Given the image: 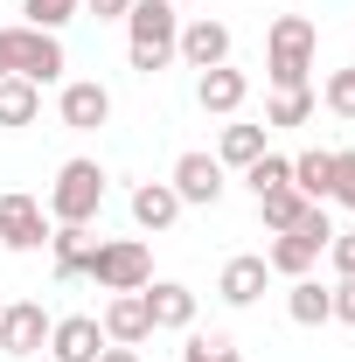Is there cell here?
<instances>
[{
    "label": "cell",
    "instance_id": "cell-1",
    "mask_svg": "<svg viewBox=\"0 0 355 362\" xmlns=\"http://www.w3.org/2000/svg\"><path fill=\"white\" fill-rule=\"evenodd\" d=\"M175 42H181V7L175 0H133V14H126V56H133L139 77L168 70Z\"/></svg>",
    "mask_w": 355,
    "mask_h": 362
},
{
    "label": "cell",
    "instance_id": "cell-2",
    "mask_svg": "<svg viewBox=\"0 0 355 362\" xmlns=\"http://www.w3.org/2000/svg\"><path fill=\"white\" fill-rule=\"evenodd\" d=\"M313 49H320V28H313L307 14H279L265 35V77L272 90H300L313 77Z\"/></svg>",
    "mask_w": 355,
    "mask_h": 362
},
{
    "label": "cell",
    "instance_id": "cell-3",
    "mask_svg": "<svg viewBox=\"0 0 355 362\" xmlns=\"http://www.w3.org/2000/svg\"><path fill=\"white\" fill-rule=\"evenodd\" d=\"M84 279L98 293H139V286H153V251H146V237H98L84 258Z\"/></svg>",
    "mask_w": 355,
    "mask_h": 362
},
{
    "label": "cell",
    "instance_id": "cell-4",
    "mask_svg": "<svg viewBox=\"0 0 355 362\" xmlns=\"http://www.w3.org/2000/svg\"><path fill=\"white\" fill-rule=\"evenodd\" d=\"M49 223H98V209H105V168L98 160H63L56 181H49Z\"/></svg>",
    "mask_w": 355,
    "mask_h": 362
},
{
    "label": "cell",
    "instance_id": "cell-5",
    "mask_svg": "<svg viewBox=\"0 0 355 362\" xmlns=\"http://www.w3.org/2000/svg\"><path fill=\"white\" fill-rule=\"evenodd\" d=\"M70 70V56L63 42L49 35V28H0V77H28V84H56Z\"/></svg>",
    "mask_w": 355,
    "mask_h": 362
},
{
    "label": "cell",
    "instance_id": "cell-6",
    "mask_svg": "<svg viewBox=\"0 0 355 362\" xmlns=\"http://www.w3.org/2000/svg\"><path fill=\"white\" fill-rule=\"evenodd\" d=\"M49 209H42V195H21V188H14V195H0V244H7V251H21V258H28V251H42L49 244Z\"/></svg>",
    "mask_w": 355,
    "mask_h": 362
},
{
    "label": "cell",
    "instance_id": "cell-7",
    "mask_svg": "<svg viewBox=\"0 0 355 362\" xmlns=\"http://www.w3.org/2000/svg\"><path fill=\"white\" fill-rule=\"evenodd\" d=\"M49 327H56V314H49L42 300H14V307H0V356H42V349H49Z\"/></svg>",
    "mask_w": 355,
    "mask_h": 362
},
{
    "label": "cell",
    "instance_id": "cell-8",
    "mask_svg": "<svg viewBox=\"0 0 355 362\" xmlns=\"http://www.w3.org/2000/svg\"><path fill=\"white\" fill-rule=\"evenodd\" d=\"M56 119H63L70 133H98V126L112 119V90L98 84V77H70L63 98H56Z\"/></svg>",
    "mask_w": 355,
    "mask_h": 362
},
{
    "label": "cell",
    "instance_id": "cell-9",
    "mask_svg": "<svg viewBox=\"0 0 355 362\" xmlns=\"http://www.w3.org/2000/svg\"><path fill=\"white\" fill-rule=\"evenodd\" d=\"M168 188L181 195V209H209V202L223 195V160L216 153H181L175 175H168Z\"/></svg>",
    "mask_w": 355,
    "mask_h": 362
},
{
    "label": "cell",
    "instance_id": "cell-10",
    "mask_svg": "<svg viewBox=\"0 0 355 362\" xmlns=\"http://www.w3.org/2000/svg\"><path fill=\"white\" fill-rule=\"evenodd\" d=\"M175 56L202 77V70H216V63H230V28L223 21H209V14H195V21H181V42Z\"/></svg>",
    "mask_w": 355,
    "mask_h": 362
},
{
    "label": "cell",
    "instance_id": "cell-11",
    "mask_svg": "<svg viewBox=\"0 0 355 362\" xmlns=\"http://www.w3.org/2000/svg\"><path fill=\"white\" fill-rule=\"evenodd\" d=\"M98 327H105V341H119V349L153 341V314H146V300H139V293H112V300H105V314H98Z\"/></svg>",
    "mask_w": 355,
    "mask_h": 362
},
{
    "label": "cell",
    "instance_id": "cell-12",
    "mask_svg": "<svg viewBox=\"0 0 355 362\" xmlns=\"http://www.w3.org/2000/svg\"><path fill=\"white\" fill-rule=\"evenodd\" d=\"M98 349H105L98 314H63L49 327V362H98Z\"/></svg>",
    "mask_w": 355,
    "mask_h": 362
},
{
    "label": "cell",
    "instance_id": "cell-13",
    "mask_svg": "<svg viewBox=\"0 0 355 362\" xmlns=\"http://www.w3.org/2000/svg\"><path fill=\"white\" fill-rule=\"evenodd\" d=\"M265 279H272V265L258 258V251H244V258H230V265H223L216 300H223V307H258V300H265Z\"/></svg>",
    "mask_w": 355,
    "mask_h": 362
},
{
    "label": "cell",
    "instance_id": "cell-14",
    "mask_svg": "<svg viewBox=\"0 0 355 362\" xmlns=\"http://www.w3.org/2000/svg\"><path fill=\"white\" fill-rule=\"evenodd\" d=\"M244 98H251V77H244V70H230V63H216V70H202V77H195V105H202V112H216V119L244 112Z\"/></svg>",
    "mask_w": 355,
    "mask_h": 362
},
{
    "label": "cell",
    "instance_id": "cell-15",
    "mask_svg": "<svg viewBox=\"0 0 355 362\" xmlns=\"http://www.w3.org/2000/svg\"><path fill=\"white\" fill-rule=\"evenodd\" d=\"M139 300H146V314H153V334H161V327H195V293H188L181 279L139 286Z\"/></svg>",
    "mask_w": 355,
    "mask_h": 362
},
{
    "label": "cell",
    "instance_id": "cell-16",
    "mask_svg": "<svg viewBox=\"0 0 355 362\" xmlns=\"http://www.w3.org/2000/svg\"><path fill=\"white\" fill-rule=\"evenodd\" d=\"M175 216H181V195L168 188V181H139V188H133V223L146 230V237L175 230Z\"/></svg>",
    "mask_w": 355,
    "mask_h": 362
},
{
    "label": "cell",
    "instance_id": "cell-17",
    "mask_svg": "<svg viewBox=\"0 0 355 362\" xmlns=\"http://www.w3.org/2000/svg\"><path fill=\"white\" fill-rule=\"evenodd\" d=\"M91 223H56L49 230V258H56V279H84V258H91Z\"/></svg>",
    "mask_w": 355,
    "mask_h": 362
},
{
    "label": "cell",
    "instance_id": "cell-18",
    "mask_svg": "<svg viewBox=\"0 0 355 362\" xmlns=\"http://www.w3.org/2000/svg\"><path fill=\"white\" fill-rule=\"evenodd\" d=\"M35 119H42V84H28V77H0V126L21 133V126H35Z\"/></svg>",
    "mask_w": 355,
    "mask_h": 362
},
{
    "label": "cell",
    "instance_id": "cell-19",
    "mask_svg": "<svg viewBox=\"0 0 355 362\" xmlns=\"http://www.w3.org/2000/svg\"><path fill=\"white\" fill-rule=\"evenodd\" d=\"M265 265L279 272V279H307V272L320 265V251H313L300 230H279V237H272V251H265Z\"/></svg>",
    "mask_w": 355,
    "mask_h": 362
},
{
    "label": "cell",
    "instance_id": "cell-20",
    "mask_svg": "<svg viewBox=\"0 0 355 362\" xmlns=\"http://www.w3.org/2000/svg\"><path fill=\"white\" fill-rule=\"evenodd\" d=\"M286 314L300 320V327H327V320H334V300H327V286H320V279H293Z\"/></svg>",
    "mask_w": 355,
    "mask_h": 362
},
{
    "label": "cell",
    "instance_id": "cell-21",
    "mask_svg": "<svg viewBox=\"0 0 355 362\" xmlns=\"http://www.w3.org/2000/svg\"><path fill=\"white\" fill-rule=\"evenodd\" d=\"M293 188H300L307 202H327V188H334V153H327V146H307V153L293 160Z\"/></svg>",
    "mask_w": 355,
    "mask_h": 362
},
{
    "label": "cell",
    "instance_id": "cell-22",
    "mask_svg": "<svg viewBox=\"0 0 355 362\" xmlns=\"http://www.w3.org/2000/svg\"><path fill=\"white\" fill-rule=\"evenodd\" d=\"M265 133H272V126H223L216 160H223V168H251L258 153H272V146H265Z\"/></svg>",
    "mask_w": 355,
    "mask_h": 362
},
{
    "label": "cell",
    "instance_id": "cell-23",
    "mask_svg": "<svg viewBox=\"0 0 355 362\" xmlns=\"http://www.w3.org/2000/svg\"><path fill=\"white\" fill-rule=\"evenodd\" d=\"M300 209H307V195H300L293 181H286V188H272V195H258V216H265V230H272V237L300 223Z\"/></svg>",
    "mask_w": 355,
    "mask_h": 362
},
{
    "label": "cell",
    "instance_id": "cell-24",
    "mask_svg": "<svg viewBox=\"0 0 355 362\" xmlns=\"http://www.w3.org/2000/svg\"><path fill=\"white\" fill-rule=\"evenodd\" d=\"M313 84H300V90H272V105H265V126H307L313 119Z\"/></svg>",
    "mask_w": 355,
    "mask_h": 362
},
{
    "label": "cell",
    "instance_id": "cell-25",
    "mask_svg": "<svg viewBox=\"0 0 355 362\" xmlns=\"http://www.w3.org/2000/svg\"><path fill=\"white\" fill-rule=\"evenodd\" d=\"M244 181H251V195H272V188L293 181V160H286V153H258V160L244 168Z\"/></svg>",
    "mask_w": 355,
    "mask_h": 362
},
{
    "label": "cell",
    "instance_id": "cell-26",
    "mask_svg": "<svg viewBox=\"0 0 355 362\" xmlns=\"http://www.w3.org/2000/svg\"><path fill=\"white\" fill-rule=\"evenodd\" d=\"M77 7H84V0H21L28 28H49V35H56L63 21H77Z\"/></svg>",
    "mask_w": 355,
    "mask_h": 362
},
{
    "label": "cell",
    "instance_id": "cell-27",
    "mask_svg": "<svg viewBox=\"0 0 355 362\" xmlns=\"http://www.w3.org/2000/svg\"><path fill=\"white\" fill-rule=\"evenodd\" d=\"M223 356H237V341L216 334V327L209 334H188V349H181V362H223Z\"/></svg>",
    "mask_w": 355,
    "mask_h": 362
},
{
    "label": "cell",
    "instance_id": "cell-28",
    "mask_svg": "<svg viewBox=\"0 0 355 362\" xmlns=\"http://www.w3.org/2000/svg\"><path fill=\"white\" fill-rule=\"evenodd\" d=\"M300 237H307L313 251H327V237H334V216H327V202H307V209H300Z\"/></svg>",
    "mask_w": 355,
    "mask_h": 362
},
{
    "label": "cell",
    "instance_id": "cell-29",
    "mask_svg": "<svg viewBox=\"0 0 355 362\" xmlns=\"http://www.w3.org/2000/svg\"><path fill=\"white\" fill-rule=\"evenodd\" d=\"M320 98H327V112H334V119H355V63H349V70H334Z\"/></svg>",
    "mask_w": 355,
    "mask_h": 362
},
{
    "label": "cell",
    "instance_id": "cell-30",
    "mask_svg": "<svg viewBox=\"0 0 355 362\" xmlns=\"http://www.w3.org/2000/svg\"><path fill=\"white\" fill-rule=\"evenodd\" d=\"M327 265H334V279H355V230H334L327 237V251H320Z\"/></svg>",
    "mask_w": 355,
    "mask_h": 362
},
{
    "label": "cell",
    "instance_id": "cell-31",
    "mask_svg": "<svg viewBox=\"0 0 355 362\" xmlns=\"http://www.w3.org/2000/svg\"><path fill=\"white\" fill-rule=\"evenodd\" d=\"M327 202H342L355 216V153H334V188H327Z\"/></svg>",
    "mask_w": 355,
    "mask_h": 362
},
{
    "label": "cell",
    "instance_id": "cell-32",
    "mask_svg": "<svg viewBox=\"0 0 355 362\" xmlns=\"http://www.w3.org/2000/svg\"><path fill=\"white\" fill-rule=\"evenodd\" d=\"M327 300H334V320L355 327V279H334V286H327Z\"/></svg>",
    "mask_w": 355,
    "mask_h": 362
},
{
    "label": "cell",
    "instance_id": "cell-33",
    "mask_svg": "<svg viewBox=\"0 0 355 362\" xmlns=\"http://www.w3.org/2000/svg\"><path fill=\"white\" fill-rule=\"evenodd\" d=\"M84 14H98V21H126L133 0H84Z\"/></svg>",
    "mask_w": 355,
    "mask_h": 362
},
{
    "label": "cell",
    "instance_id": "cell-34",
    "mask_svg": "<svg viewBox=\"0 0 355 362\" xmlns=\"http://www.w3.org/2000/svg\"><path fill=\"white\" fill-rule=\"evenodd\" d=\"M98 362H139V349H119V341H105V349H98Z\"/></svg>",
    "mask_w": 355,
    "mask_h": 362
},
{
    "label": "cell",
    "instance_id": "cell-35",
    "mask_svg": "<svg viewBox=\"0 0 355 362\" xmlns=\"http://www.w3.org/2000/svg\"><path fill=\"white\" fill-rule=\"evenodd\" d=\"M223 362H244V356H223Z\"/></svg>",
    "mask_w": 355,
    "mask_h": 362
},
{
    "label": "cell",
    "instance_id": "cell-36",
    "mask_svg": "<svg viewBox=\"0 0 355 362\" xmlns=\"http://www.w3.org/2000/svg\"><path fill=\"white\" fill-rule=\"evenodd\" d=\"M175 7H188V0H175Z\"/></svg>",
    "mask_w": 355,
    "mask_h": 362
}]
</instances>
